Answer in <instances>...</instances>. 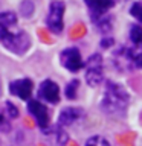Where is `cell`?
<instances>
[{"label":"cell","instance_id":"cell-1","mask_svg":"<svg viewBox=\"0 0 142 146\" xmlns=\"http://www.w3.org/2000/svg\"><path fill=\"white\" fill-rule=\"evenodd\" d=\"M130 96L122 85L109 82L104 91V98L101 100V110L110 117H122L125 116Z\"/></svg>","mask_w":142,"mask_h":146},{"label":"cell","instance_id":"cell-2","mask_svg":"<svg viewBox=\"0 0 142 146\" xmlns=\"http://www.w3.org/2000/svg\"><path fill=\"white\" fill-rule=\"evenodd\" d=\"M64 9H66V5H64L61 0H52L49 5V12H48V17H46V25H48L49 31H52L54 34H60V32L63 31Z\"/></svg>","mask_w":142,"mask_h":146},{"label":"cell","instance_id":"cell-3","mask_svg":"<svg viewBox=\"0 0 142 146\" xmlns=\"http://www.w3.org/2000/svg\"><path fill=\"white\" fill-rule=\"evenodd\" d=\"M104 79L102 70V58L99 53H95L87 59L86 64V81L92 87H98Z\"/></svg>","mask_w":142,"mask_h":146},{"label":"cell","instance_id":"cell-4","mask_svg":"<svg viewBox=\"0 0 142 146\" xmlns=\"http://www.w3.org/2000/svg\"><path fill=\"white\" fill-rule=\"evenodd\" d=\"M2 43H3L5 47L9 49L11 52L17 53V55H21L29 49L31 40H29V35H27L25 31H12Z\"/></svg>","mask_w":142,"mask_h":146},{"label":"cell","instance_id":"cell-5","mask_svg":"<svg viewBox=\"0 0 142 146\" xmlns=\"http://www.w3.org/2000/svg\"><path fill=\"white\" fill-rule=\"evenodd\" d=\"M27 111H29L34 119L37 120V125H38L41 129H48L49 126V113L48 108L44 107L40 100H27Z\"/></svg>","mask_w":142,"mask_h":146},{"label":"cell","instance_id":"cell-6","mask_svg":"<svg viewBox=\"0 0 142 146\" xmlns=\"http://www.w3.org/2000/svg\"><path fill=\"white\" fill-rule=\"evenodd\" d=\"M61 64L67 68V70L78 72L84 62H82L80 50L75 49V47H69V49H64L61 52Z\"/></svg>","mask_w":142,"mask_h":146},{"label":"cell","instance_id":"cell-7","mask_svg":"<svg viewBox=\"0 0 142 146\" xmlns=\"http://www.w3.org/2000/svg\"><path fill=\"white\" fill-rule=\"evenodd\" d=\"M38 98L49 104H57L60 100V88L54 81L46 79L41 82L40 88H38Z\"/></svg>","mask_w":142,"mask_h":146},{"label":"cell","instance_id":"cell-8","mask_svg":"<svg viewBox=\"0 0 142 146\" xmlns=\"http://www.w3.org/2000/svg\"><path fill=\"white\" fill-rule=\"evenodd\" d=\"M113 0H86V5L89 8L93 21H99L101 17L113 6Z\"/></svg>","mask_w":142,"mask_h":146},{"label":"cell","instance_id":"cell-9","mask_svg":"<svg viewBox=\"0 0 142 146\" xmlns=\"http://www.w3.org/2000/svg\"><path fill=\"white\" fill-rule=\"evenodd\" d=\"M9 91L20 98L21 100H27L32 94V81L25 78V79H17V81H12L9 84Z\"/></svg>","mask_w":142,"mask_h":146},{"label":"cell","instance_id":"cell-10","mask_svg":"<svg viewBox=\"0 0 142 146\" xmlns=\"http://www.w3.org/2000/svg\"><path fill=\"white\" fill-rule=\"evenodd\" d=\"M17 25V17L14 12H2L0 14V41H3L12 32Z\"/></svg>","mask_w":142,"mask_h":146},{"label":"cell","instance_id":"cell-11","mask_svg":"<svg viewBox=\"0 0 142 146\" xmlns=\"http://www.w3.org/2000/svg\"><path fill=\"white\" fill-rule=\"evenodd\" d=\"M81 116H82L81 108H64L61 114H60L58 123H60V126H69L73 122H76Z\"/></svg>","mask_w":142,"mask_h":146},{"label":"cell","instance_id":"cell-12","mask_svg":"<svg viewBox=\"0 0 142 146\" xmlns=\"http://www.w3.org/2000/svg\"><path fill=\"white\" fill-rule=\"evenodd\" d=\"M130 38L136 47L142 49V26H133L130 29Z\"/></svg>","mask_w":142,"mask_h":146},{"label":"cell","instance_id":"cell-13","mask_svg":"<svg viewBox=\"0 0 142 146\" xmlns=\"http://www.w3.org/2000/svg\"><path fill=\"white\" fill-rule=\"evenodd\" d=\"M9 120H11V117L8 116L5 107H0V131L6 132V131L11 129V123H9Z\"/></svg>","mask_w":142,"mask_h":146},{"label":"cell","instance_id":"cell-14","mask_svg":"<svg viewBox=\"0 0 142 146\" xmlns=\"http://www.w3.org/2000/svg\"><path fill=\"white\" fill-rule=\"evenodd\" d=\"M86 146H112V145H110V141L107 139H104V137L93 135L86 141Z\"/></svg>","mask_w":142,"mask_h":146},{"label":"cell","instance_id":"cell-15","mask_svg":"<svg viewBox=\"0 0 142 146\" xmlns=\"http://www.w3.org/2000/svg\"><path fill=\"white\" fill-rule=\"evenodd\" d=\"M78 85H80V82L78 79H73L67 84L66 87V96L69 99H75L76 98V91H78Z\"/></svg>","mask_w":142,"mask_h":146},{"label":"cell","instance_id":"cell-16","mask_svg":"<svg viewBox=\"0 0 142 146\" xmlns=\"http://www.w3.org/2000/svg\"><path fill=\"white\" fill-rule=\"evenodd\" d=\"M20 12H21L23 17H31L32 12H34V3H32L31 0H25V2H21Z\"/></svg>","mask_w":142,"mask_h":146},{"label":"cell","instance_id":"cell-17","mask_svg":"<svg viewBox=\"0 0 142 146\" xmlns=\"http://www.w3.org/2000/svg\"><path fill=\"white\" fill-rule=\"evenodd\" d=\"M5 110H6V113H8V116L11 117V119H15L17 116H18V110H17V107L14 105L12 102H5Z\"/></svg>","mask_w":142,"mask_h":146},{"label":"cell","instance_id":"cell-18","mask_svg":"<svg viewBox=\"0 0 142 146\" xmlns=\"http://www.w3.org/2000/svg\"><path fill=\"white\" fill-rule=\"evenodd\" d=\"M130 12H131V15H133V17L137 18V20L142 23V3H141V2L133 5L131 9H130Z\"/></svg>","mask_w":142,"mask_h":146},{"label":"cell","instance_id":"cell-19","mask_svg":"<svg viewBox=\"0 0 142 146\" xmlns=\"http://www.w3.org/2000/svg\"><path fill=\"white\" fill-rule=\"evenodd\" d=\"M135 67L142 68V52H139L137 55H135Z\"/></svg>","mask_w":142,"mask_h":146},{"label":"cell","instance_id":"cell-20","mask_svg":"<svg viewBox=\"0 0 142 146\" xmlns=\"http://www.w3.org/2000/svg\"><path fill=\"white\" fill-rule=\"evenodd\" d=\"M101 44L104 46V47H107V46H110V44H113V40H104V41H101Z\"/></svg>","mask_w":142,"mask_h":146}]
</instances>
